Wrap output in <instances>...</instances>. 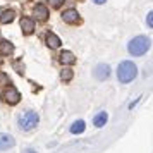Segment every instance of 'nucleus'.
Masks as SVG:
<instances>
[{
	"label": "nucleus",
	"mask_w": 153,
	"mask_h": 153,
	"mask_svg": "<svg viewBox=\"0 0 153 153\" xmlns=\"http://www.w3.org/2000/svg\"><path fill=\"white\" fill-rule=\"evenodd\" d=\"M16 145V139L10 136V134H5V132H0V152H5V150H10L12 146Z\"/></svg>",
	"instance_id": "6"
},
{
	"label": "nucleus",
	"mask_w": 153,
	"mask_h": 153,
	"mask_svg": "<svg viewBox=\"0 0 153 153\" xmlns=\"http://www.w3.org/2000/svg\"><path fill=\"white\" fill-rule=\"evenodd\" d=\"M14 16H16L14 10H4V12H2V16H0V22H4V24L12 22V21H14Z\"/></svg>",
	"instance_id": "15"
},
{
	"label": "nucleus",
	"mask_w": 153,
	"mask_h": 153,
	"mask_svg": "<svg viewBox=\"0 0 153 153\" xmlns=\"http://www.w3.org/2000/svg\"><path fill=\"white\" fill-rule=\"evenodd\" d=\"M47 45H48L50 48H59V47H60L59 36L53 35V33H48V35H47Z\"/></svg>",
	"instance_id": "12"
},
{
	"label": "nucleus",
	"mask_w": 153,
	"mask_h": 153,
	"mask_svg": "<svg viewBox=\"0 0 153 153\" xmlns=\"http://www.w3.org/2000/svg\"><path fill=\"white\" fill-rule=\"evenodd\" d=\"M60 62L65 64V65H72V64L76 62V57L72 52H62L60 53Z\"/></svg>",
	"instance_id": "11"
},
{
	"label": "nucleus",
	"mask_w": 153,
	"mask_h": 153,
	"mask_svg": "<svg viewBox=\"0 0 153 153\" xmlns=\"http://www.w3.org/2000/svg\"><path fill=\"white\" fill-rule=\"evenodd\" d=\"M146 22H148L150 28L153 26V12H148V16H146Z\"/></svg>",
	"instance_id": "19"
},
{
	"label": "nucleus",
	"mask_w": 153,
	"mask_h": 153,
	"mask_svg": "<svg viewBox=\"0 0 153 153\" xmlns=\"http://www.w3.org/2000/svg\"><path fill=\"white\" fill-rule=\"evenodd\" d=\"M107 120H108L107 112H100V114H97V115H95V119H93V124L97 126V127H103V126L107 124Z\"/></svg>",
	"instance_id": "10"
},
{
	"label": "nucleus",
	"mask_w": 153,
	"mask_h": 153,
	"mask_svg": "<svg viewBox=\"0 0 153 153\" xmlns=\"http://www.w3.org/2000/svg\"><path fill=\"white\" fill-rule=\"evenodd\" d=\"M38 120H40L38 114L33 110H28L19 117V127H21L22 131H31V129H35L36 126H38Z\"/></svg>",
	"instance_id": "3"
},
{
	"label": "nucleus",
	"mask_w": 153,
	"mask_h": 153,
	"mask_svg": "<svg viewBox=\"0 0 153 153\" xmlns=\"http://www.w3.org/2000/svg\"><path fill=\"white\" fill-rule=\"evenodd\" d=\"M21 29L24 35H31L33 31H35V22L33 19H29V17H22L21 19Z\"/></svg>",
	"instance_id": "8"
},
{
	"label": "nucleus",
	"mask_w": 153,
	"mask_h": 153,
	"mask_svg": "<svg viewBox=\"0 0 153 153\" xmlns=\"http://www.w3.org/2000/svg\"><path fill=\"white\" fill-rule=\"evenodd\" d=\"M2 98H4V102L9 105H16L19 103V100H21V95H19V91L16 90L14 86H9L7 90L2 93Z\"/></svg>",
	"instance_id": "4"
},
{
	"label": "nucleus",
	"mask_w": 153,
	"mask_h": 153,
	"mask_svg": "<svg viewBox=\"0 0 153 153\" xmlns=\"http://www.w3.org/2000/svg\"><path fill=\"white\" fill-rule=\"evenodd\" d=\"M84 129H86V124H84V120H76L74 124L71 126V132H72V134H81Z\"/></svg>",
	"instance_id": "13"
},
{
	"label": "nucleus",
	"mask_w": 153,
	"mask_h": 153,
	"mask_svg": "<svg viewBox=\"0 0 153 153\" xmlns=\"http://www.w3.org/2000/svg\"><path fill=\"white\" fill-rule=\"evenodd\" d=\"M48 2H50V5H52V7H60V5H62V2H64V0H48Z\"/></svg>",
	"instance_id": "18"
},
{
	"label": "nucleus",
	"mask_w": 153,
	"mask_h": 153,
	"mask_svg": "<svg viewBox=\"0 0 153 153\" xmlns=\"http://www.w3.org/2000/svg\"><path fill=\"white\" fill-rule=\"evenodd\" d=\"M95 4H105V0H93Z\"/></svg>",
	"instance_id": "21"
},
{
	"label": "nucleus",
	"mask_w": 153,
	"mask_h": 153,
	"mask_svg": "<svg viewBox=\"0 0 153 153\" xmlns=\"http://www.w3.org/2000/svg\"><path fill=\"white\" fill-rule=\"evenodd\" d=\"M22 153H36V152H35V150H33V148H28V150H24V152H22Z\"/></svg>",
	"instance_id": "20"
},
{
	"label": "nucleus",
	"mask_w": 153,
	"mask_h": 153,
	"mask_svg": "<svg viewBox=\"0 0 153 153\" xmlns=\"http://www.w3.org/2000/svg\"><path fill=\"white\" fill-rule=\"evenodd\" d=\"M2 12H4V9H0V16H2Z\"/></svg>",
	"instance_id": "22"
},
{
	"label": "nucleus",
	"mask_w": 153,
	"mask_h": 153,
	"mask_svg": "<svg viewBox=\"0 0 153 153\" xmlns=\"http://www.w3.org/2000/svg\"><path fill=\"white\" fill-rule=\"evenodd\" d=\"M9 84H10L9 76L5 74V72H0V88H2V86H9Z\"/></svg>",
	"instance_id": "17"
},
{
	"label": "nucleus",
	"mask_w": 153,
	"mask_h": 153,
	"mask_svg": "<svg viewBox=\"0 0 153 153\" xmlns=\"http://www.w3.org/2000/svg\"><path fill=\"white\" fill-rule=\"evenodd\" d=\"M72 76H74V72H72L71 69H64L62 72H60V79H62V81H65V83H67V81H71V79H72Z\"/></svg>",
	"instance_id": "16"
},
{
	"label": "nucleus",
	"mask_w": 153,
	"mask_h": 153,
	"mask_svg": "<svg viewBox=\"0 0 153 153\" xmlns=\"http://www.w3.org/2000/svg\"><path fill=\"white\" fill-rule=\"evenodd\" d=\"M62 19L65 22H69V24H76L79 21V14H77L76 9H67V10L62 12Z\"/></svg>",
	"instance_id": "7"
},
{
	"label": "nucleus",
	"mask_w": 153,
	"mask_h": 153,
	"mask_svg": "<svg viewBox=\"0 0 153 153\" xmlns=\"http://www.w3.org/2000/svg\"><path fill=\"white\" fill-rule=\"evenodd\" d=\"M93 74H95V77L98 81H105L107 77L110 76V67L107 64H98L95 67V71H93Z\"/></svg>",
	"instance_id": "5"
},
{
	"label": "nucleus",
	"mask_w": 153,
	"mask_h": 153,
	"mask_svg": "<svg viewBox=\"0 0 153 153\" xmlns=\"http://www.w3.org/2000/svg\"><path fill=\"white\" fill-rule=\"evenodd\" d=\"M138 76V67L131 62V60H124V62L119 64L117 69V77L120 83H131L134 77Z\"/></svg>",
	"instance_id": "1"
},
{
	"label": "nucleus",
	"mask_w": 153,
	"mask_h": 153,
	"mask_svg": "<svg viewBox=\"0 0 153 153\" xmlns=\"http://www.w3.org/2000/svg\"><path fill=\"white\" fill-rule=\"evenodd\" d=\"M35 17L38 21H47V17H48V9L45 7L43 4H38L35 7Z\"/></svg>",
	"instance_id": "9"
},
{
	"label": "nucleus",
	"mask_w": 153,
	"mask_h": 153,
	"mask_svg": "<svg viewBox=\"0 0 153 153\" xmlns=\"http://www.w3.org/2000/svg\"><path fill=\"white\" fill-rule=\"evenodd\" d=\"M14 52V45L9 42H0V53H4V55H10Z\"/></svg>",
	"instance_id": "14"
},
{
	"label": "nucleus",
	"mask_w": 153,
	"mask_h": 153,
	"mask_svg": "<svg viewBox=\"0 0 153 153\" xmlns=\"http://www.w3.org/2000/svg\"><path fill=\"white\" fill-rule=\"evenodd\" d=\"M0 64H2V57H0Z\"/></svg>",
	"instance_id": "23"
},
{
	"label": "nucleus",
	"mask_w": 153,
	"mask_h": 153,
	"mask_svg": "<svg viewBox=\"0 0 153 153\" xmlns=\"http://www.w3.org/2000/svg\"><path fill=\"white\" fill-rule=\"evenodd\" d=\"M127 50L134 57L145 55L146 52L150 50V38H146V36H136V38H132L131 42H129V45H127Z\"/></svg>",
	"instance_id": "2"
}]
</instances>
